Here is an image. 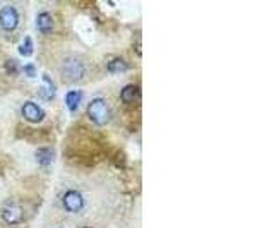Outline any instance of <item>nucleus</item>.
<instances>
[{
  "label": "nucleus",
  "mask_w": 257,
  "mask_h": 228,
  "mask_svg": "<svg viewBox=\"0 0 257 228\" xmlns=\"http://www.w3.org/2000/svg\"><path fill=\"white\" fill-rule=\"evenodd\" d=\"M106 69H108V72H111V74L125 72V70L128 69V64L122 59V57H115L113 60H110V62H108Z\"/></svg>",
  "instance_id": "9d476101"
},
{
  "label": "nucleus",
  "mask_w": 257,
  "mask_h": 228,
  "mask_svg": "<svg viewBox=\"0 0 257 228\" xmlns=\"http://www.w3.org/2000/svg\"><path fill=\"white\" fill-rule=\"evenodd\" d=\"M86 111H88L89 120L93 124H96V126H105V124H108V120L111 117L108 103H106L103 98L91 99Z\"/></svg>",
  "instance_id": "f257e3e1"
},
{
  "label": "nucleus",
  "mask_w": 257,
  "mask_h": 228,
  "mask_svg": "<svg viewBox=\"0 0 257 228\" xmlns=\"http://www.w3.org/2000/svg\"><path fill=\"white\" fill-rule=\"evenodd\" d=\"M21 113H23V117L28 120V122L31 124H38L41 120L45 119V111L41 108L40 105H36L35 101H26L23 105V108H21Z\"/></svg>",
  "instance_id": "423d86ee"
},
{
  "label": "nucleus",
  "mask_w": 257,
  "mask_h": 228,
  "mask_svg": "<svg viewBox=\"0 0 257 228\" xmlns=\"http://www.w3.org/2000/svg\"><path fill=\"white\" fill-rule=\"evenodd\" d=\"M36 28L41 33H50L53 30V19L50 16V12L47 11H41L38 16H36Z\"/></svg>",
  "instance_id": "0eeeda50"
},
{
  "label": "nucleus",
  "mask_w": 257,
  "mask_h": 228,
  "mask_svg": "<svg viewBox=\"0 0 257 228\" xmlns=\"http://www.w3.org/2000/svg\"><path fill=\"white\" fill-rule=\"evenodd\" d=\"M2 219L7 225H18L24 219V211L23 206L18 201H7L2 206Z\"/></svg>",
  "instance_id": "7ed1b4c3"
},
{
  "label": "nucleus",
  "mask_w": 257,
  "mask_h": 228,
  "mask_svg": "<svg viewBox=\"0 0 257 228\" xmlns=\"http://www.w3.org/2000/svg\"><path fill=\"white\" fill-rule=\"evenodd\" d=\"M86 65L79 57H67L62 62V76L69 82H77L84 77Z\"/></svg>",
  "instance_id": "f03ea898"
},
{
  "label": "nucleus",
  "mask_w": 257,
  "mask_h": 228,
  "mask_svg": "<svg viewBox=\"0 0 257 228\" xmlns=\"http://www.w3.org/2000/svg\"><path fill=\"white\" fill-rule=\"evenodd\" d=\"M120 98H122L123 103H132L136 101V99L139 98V88L134 84H128L125 88L122 89V93H120Z\"/></svg>",
  "instance_id": "6e6552de"
},
{
  "label": "nucleus",
  "mask_w": 257,
  "mask_h": 228,
  "mask_svg": "<svg viewBox=\"0 0 257 228\" xmlns=\"http://www.w3.org/2000/svg\"><path fill=\"white\" fill-rule=\"evenodd\" d=\"M62 204L69 213H79L84 208V197L79 190H67L62 197Z\"/></svg>",
  "instance_id": "39448f33"
},
{
  "label": "nucleus",
  "mask_w": 257,
  "mask_h": 228,
  "mask_svg": "<svg viewBox=\"0 0 257 228\" xmlns=\"http://www.w3.org/2000/svg\"><path fill=\"white\" fill-rule=\"evenodd\" d=\"M43 82H45V86L40 89V96L43 99H52V96L55 94V84H53L50 76H47V74L43 76Z\"/></svg>",
  "instance_id": "f8f14e48"
},
{
  "label": "nucleus",
  "mask_w": 257,
  "mask_h": 228,
  "mask_svg": "<svg viewBox=\"0 0 257 228\" xmlns=\"http://www.w3.org/2000/svg\"><path fill=\"white\" fill-rule=\"evenodd\" d=\"M18 52L23 57H30L31 55V53H33V40L30 38V36H26V38L23 40V43L18 47Z\"/></svg>",
  "instance_id": "ddd939ff"
},
{
  "label": "nucleus",
  "mask_w": 257,
  "mask_h": 228,
  "mask_svg": "<svg viewBox=\"0 0 257 228\" xmlns=\"http://www.w3.org/2000/svg\"><path fill=\"white\" fill-rule=\"evenodd\" d=\"M24 72H26L28 77H35L36 76V67L33 64H28V65H24Z\"/></svg>",
  "instance_id": "2eb2a0df"
},
{
  "label": "nucleus",
  "mask_w": 257,
  "mask_h": 228,
  "mask_svg": "<svg viewBox=\"0 0 257 228\" xmlns=\"http://www.w3.org/2000/svg\"><path fill=\"white\" fill-rule=\"evenodd\" d=\"M6 69H7V72H9V74H16L19 70V62L16 59H9L6 62Z\"/></svg>",
  "instance_id": "4468645a"
},
{
  "label": "nucleus",
  "mask_w": 257,
  "mask_h": 228,
  "mask_svg": "<svg viewBox=\"0 0 257 228\" xmlns=\"http://www.w3.org/2000/svg\"><path fill=\"white\" fill-rule=\"evenodd\" d=\"M82 99V91H69L67 96H65V103H67L70 111H76L79 108V103Z\"/></svg>",
  "instance_id": "1a4fd4ad"
},
{
  "label": "nucleus",
  "mask_w": 257,
  "mask_h": 228,
  "mask_svg": "<svg viewBox=\"0 0 257 228\" xmlns=\"http://www.w3.org/2000/svg\"><path fill=\"white\" fill-rule=\"evenodd\" d=\"M19 26V12L12 6H4L0 9V28L4 31H14Z\"/></svg>",
  "instance_id": "20e7f679"
},
{
  "label": "nucleus",
  "mask_w": 257,
  "mask_h": 228,
  "mask_svg": "<svg viewBox=\"0 0 257 228\" xmlns=\"http://www.w3.org/2000/svg\"><path fill=\"white\" fill-rule=\"evenodd\" d=\"M36 161H38V165H41V167H48V165H52L53 151L50 148L38 149V153H36Z\"/></svg>",
  "instance_id": "9b49d317"
}]
</instances>
